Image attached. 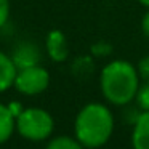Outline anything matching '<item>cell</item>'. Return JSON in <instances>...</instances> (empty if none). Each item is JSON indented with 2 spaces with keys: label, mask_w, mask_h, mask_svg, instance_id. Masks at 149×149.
<instances>
[{
  "label": "cell",
  "mask_w": 149,
  "mask_h": 149,
  "mask_svg": "<svg viewBox=\"0 0 149 149\" xmlns=\"http://www.w3.org/2000/svg\"><path fill=\"white\" fill-rule=\"evenodd\" d=\"M136 68L125 59H114L103 68L100 75V87L104 100L114 106H127L136 96L139 88Z\"/></svg>",
  "instance_id": "cell-1"
},
{
  "label": "cell",
  "mask_w": 149,
  "mask_h": 149,
  "mask_svg": "<svg viewBox=\"0 0 149 149\" xmlns=\"http://www.w3.org/2000/svg\"><path fill=\"white\" fill-rule=\"evenodd\" d=\"M114 132V116L101 103H88L79 111L74 122L75 138L87 149L103 148Z\"/></svg>",
  "instance_id": "cell-2"
},
{
  "label": "cell",
  "mask_w": 149,
  "mask_h": 149,
  "mask_svg": "<svg viewBox=\"0 0 149 149\" xmlns=\"http://www.w3.org/2000/svg\"><path fill=\"white\" fill-rule=\"evenodd\" d=\"M55 130V119L42 107H26L16 117V132L29 141H43Z\"/></svg>",
  "instance_id": "cell-3"
},
{
  "label": "cell",
  "mask_w": 149,
  "mask_h": 149,
  "mask_svg": "<svg viewBox=\"0 0 149 149\" xmlns=\"http://www.w3.org/2000/svg\"><path fill=\"white\" fill-rule=\"evenodd\" d=\"M50 85V72L42 66H31V68L18 69L16 79L13 87L19 93L26 96H36L48 88Z\"/></svg>",
  "instance_id": "cell-4"
},
{
  "label": "cell",
  "mask_w": 149,
  "mask_h": 149,
  "mask_svg": "<svg viewBox=\"0 0 149 149\" xmlns=\"http://www.w3.org/2000/svg\"><path fill=\"white\" fill-rule=\"evenodd\" d=\"M45 48H47V55L55 63H63L69 56L68 39H66V36L59 29H53L47 34Z\"/></svg>",
  "instance_id": "cell-5"
},
{
  "label": "cell",
  "mask_w": 149,
  "mask_h": 149,
  "mask_svg": "<svg viewBox=\"0 0 149 149\" xmlns=\"http://www.w3.org/2000/svg\"><path fill=\"white\" fill-rule=\"evenodd\" d=\"M40 50L32 42H23L15 48L11 59H13L16 69H24L31 66H37L40 63Z\"/></svg>",
  "instance_id": "cell-6"
},
{
  "label": "cell",
  "mask_w": 149,
  "mask_h": 149,
  "mask_svg": "<svg viewBox=\"0 0 149 149\" xmlns=\"http://www.w3.org/2000/svg\"><path fill=\"white\" fill-rule=\"evenodd\" d=\"M132 146L133 149H149V111H143L135 119Z\"/></svg>",
  "instance_id": "cell-7"
},
{
  "label": "cell",
  "mask_w": 149,
  "mask_h": 149,
  "mask_svg": "<svg viewBox=\"0 0 149 149\" xmlns=\"http://www.w3.org/2000/svg\"><path fill=\"white\" fill-rule=\"evenodd\" d=\"M16 66L10 55L0 52V93L7 91L13 87L15 79H16Z\"/></svg>",
  "instance_id": "cell-8"
},
{
  "label": "cell",
  "mask_w": 149,
  "mask_h": 149,
  "mask_svg": "<svg viewBox=\"0 0 149 149\" xmlns=\"http://www.w3.org/2000/svg\"><path fill=\"white\" fill-rule=\"evenodd\" d=\"M16 132V119L8 109V104L0 103V144L7 143Z\"/></svg>",
  "instance_id": "cell-9"
},
{
  "label": "cell",
  "mask_w": 149,
  "mask_h": 149,
  "mask_svg": "<svg viewBox=\"0 0 149 149\" xmlns=\"http://www.w3.org/2000/svg\"><path fill=\"white\" fill-rule=\"evenodd\" d=\"M45 149H84L82 143L77 138H72V136H55L47 143Z\"/></svg>",
  "instance_id": "cell-10"
},
{
  "label": "cell",
  "mask_w": 149,
  "mask_h": 149,
  "mask_svg": "<svg viewBox=\"0 0 149 149\" xmlns=\"http://www.w3.org/2000/svg\"><path fill=\"white\" fill-rule=\"evenodd\" d=\"M135 101L141 111H149V80H144V84H139V88L136 91Z\"/></svg>",
  "instance_id": "cell-11"
},
{
  "label": "cell",
  "mask_w": 149,
  "mask_h": 149,
  "mask_svg": "<svg viewBox=\"0 0 149 149\" xmlns=\"http://www.w3.org/2000/svg\"><path fill=\"white\" fill-rule=\"evenodd\" d=\"M136 71H138V75L141 80H149V55L143 56L139 59L138 66H136Z\"/></svg>",
  "instance_id": "cell-12"
},
{
  "label": "cell",
  "mask_w": 149,
  "mask_h": 149,
  "mask_svg": "<svg viewBox=\"0 0 149 149\" xmlns=\"http://www.w3.org/2000/svg\"><path fill=\"white\" fill-rule=\"evenodd\" d=\"M10 0H0V29L7 24L8 18H10Z\"/></svg>",
  "instance_id": "cell-13"
},
{
  "label": "cell",
  "mask_w": 149,
  "mask_h": 149,
  "mask_svg": "<svg viewBox=\"0 0 149 149\" xmlns=\"http://www.w3.org/2000/svg\"><path fill=\"white\" fill-rule=\"evenodd\" d=\"M91 52H93L95 55H98V56H104L106 53L111 52V47L107 45V43H104V42H100L95 47H91Z\"/></svg>",
  "instance_id": "cell-14"
},
{
  "label": "cell",
  "mask_w": 149,
  "mask_h": 149,
  "mask_svg": "<svg viewBox=\"0 0 149 149\" xmlns=\"http://www.w3.org/2000/svg\"><path fill=\"white\" fill-rule=\"evenodd\" d=\"M8 109L11 111V114H13L15 119H16V117L23 112L24 107H23V104H21L19 101H11V103H8Z\"/></svg>",
  "instance_id": "cell-15"
},
{
  "label": "cell",
  "mask_w": 149,
  "mask_h": 149,
  "mask_svg": "<svg viewBox=\"0 0 149 149\" xmlns=\"http://www.w3.org/2000/svg\"><path fill=\"white\" fill-rule=\"evenodd\" d=\"M141 29H143V34H144L146 37H149V11L141 19Z\"/></svg>",
  "instance_id": "cell-16"
},
{
  "label": "cell",
  "mask_w": 149,
  "mask_h": 149,
  "mask_svg": "<svg viewBox=\"0 0 149 149\" xmlns=\"http://www.w3.org/2000/svg\"><path fill=\"white\" fill-rule=\"evenodd\" d=\"M139 3L143 5V7H146V8H149V0H138Z\"/></svg>",
  "instance_id": "cell-17"
},
{
  "label": "cell",
  "mask_w": 149,
  "mask_h": 149,
  "mask_svg": "<svg viewBox=\"0 0 149 149\" xmlns=\"http://www.w3.org/2000/svg\"><path fill=\"white\" fill-rule=\"evenodd\" d=\"M98 149H103V148H98Z\"/></svg>",
  "instance_id": "cell-18"
}]
</instances>
